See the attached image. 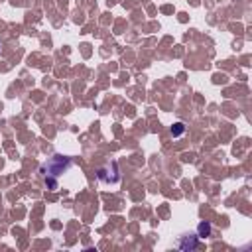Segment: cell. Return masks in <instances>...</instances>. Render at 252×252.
<instances>
[{"label": "cell", "instance_id": "obj_2", "mask_svg": "<svg viewBox=\"0 0 252 252\" xmlns=\"http://www.w3.org/2000/svg\"><path fill=\"white\" fill-rule=\"evenodd\" d=\"M96 177L102 181V183H116L118 181V167H116V161H110L106 165H102L98 171H96Z\"/></svg>", "mask_w": 252, "mask_h": 252}, {"label": "cell", "instance_id": "obj_5", "mask_svg": "<svg viewBox=\"0 0 252 252\" xmlns=\"http://www.w3.org/2000/svg\"><path fill=\"white\" fill-rule=\"evenodd\" d=\"M183 132H185V126H183V122H175V124L171 126V136H173V138L181 136Z\"/></svg>", "mask_w": 252, "mask_h": 252}, {"label": "cell", "instance_id": "obj_1", "mask_svg": "<svg viewBox=\"0 0 252 252\" xmlns=\"http://www.w3.org/2000/svg\"><path fill=\"white\" fill-rule=\"evenodd\" d=\"M73 165V159L69 156H61V154H55L51 156L39 169L41 173V179H43V185L49 189V191H55L59 187V177L63 173L69 171V167Z\"/></svg>", "mask_w": 252, "mask_h": 252}, {"label": "cell", "instance_id": "obj_4", "mask_svg": "<svg viewBox=\"0 0 252 252\" xmlns=\"http://www.w3.org/2000/svg\"><path fill=\"white\" fill-rule=\"evenodd\" d=\"M197 232H199V238H207L211 234V224L209 222H199Z\"/></svg>", "mask_w": 252, "mask_h": 252}, {"label": "cell", "instance_id": "obj_3", "mask_svg": "<svg viewBox=\"0 0 252 252\" xmlns=\"http://www.w3.org/2000/svg\"><path fill=\"white\" fill-rule=\"evenodd\" d=\"M197 246H199V236H195V234H185L177 242V248H181V250H195Z\"/></svg>", "mask_w": 252, "mask_h": 252}]
</instances>
